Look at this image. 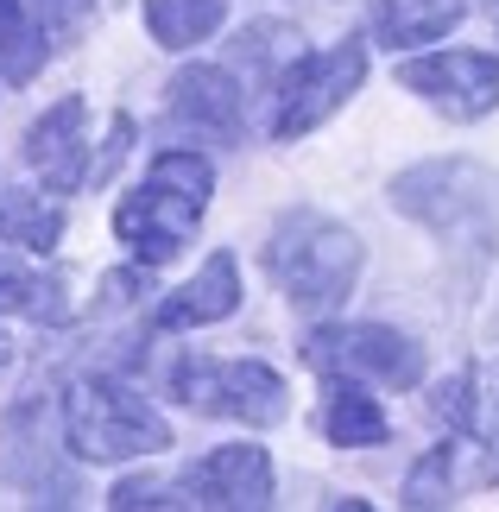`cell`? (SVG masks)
<instances>
[{"instance_id": "6da1fadb", "label": "cell", "mask_w": 499, "mask_h": 512, "mask_svg": "<svg viewBox=\"0 0 499 512\" xmlns=\"http://www.w3.org/2000/svg\"><path fill=\"white\" fill-rule=\"evenodd\" d=\"M209 190H215L209 159H196V152H158L146 184L114 209V234L133 247V260L165 266V260L184 253V241L196 234V222H203Z\"/></svg>"}, {"instance_id": "7a4b0ae2", "label": "cell", "mask_w": 499, "mask_h": 512, "mask_svg": "<svg viewBox=\"0 0 499 512\" xmlns=\"http://www.w3.org/2000/svg\"><path fill=\"white\" fill-rule=\"evenodd\" d=\"M266 266H272L278 291H285L297 310H329V304H342L354 291L361 241H354L342 222H329V215L297 209V215H285V222L272 228Z\"/></svg>"}, {"instance_id": "3957f363", "label": "cell", "mask_w": 499, "mask_h": 512, "mask_svg": "<svg viewBox=\"0 0 499 512\" xmlns=\"http://www.w3.org/2000/svg\"><path fill=\"white\" fill-rule=\"evenodd\" d=\"M64 430H70V449L83 462H127V456L171 449V424L127 380H108V373H89V380L70 386Z\"/></svg>"}, {"instance_id": "277c9868", "label": "cell", "mask_w": 499, "mask_h": 512, "mask_svg": "<svg viewBox=\"0 0 499 512\" xmlns=\"http://www.w3.org/2000/svg\"><path fill=\"white\" fill-rule=\"evenodd\" d=\"M392 203L468 253H481L487 234L499 228V184L468 159H430V165L405 171L392 184Z\"/></svg>"}, {"instance_id": "5b68a950", "label": "cell", "mask_w": 499, "mask_h": 512, "mask_svg": "<svg viewBox=\"0 0 499 512\" xmlns=\"http://www.w3.org/2000/svg\"><path fill=\"white\" fill-rule=\"evenodd\" d=\"M171 386L190 411L209 418H241V424H278L285 418V380L266 361H209V354H184L171 367Z\"/></svg>"}, {"instance_id": "8992f818", "label": "cell", "mask_w": 499, "mask_h": 512, "mask_svg": "<svg viewBox=\"0 0 499 512\" xmlns=\"http://www.w3.org/2000/svg\"><path fill=\"white\" fill-rule=\"evenodd\" d=\"M367 76V45L348 38L323 57H304L297 51L285 70H278V114H272V140H304L316 121H329L335 108L361 89Z\"/></svg>"}, {"instance_id": "52a82bcc", "label": "cell", "mask_w": 499, "mask_h": 512, "mask_svg": "<svg viewBox=\"0 0 499 512\" xmlns=\"http://www.w3.org/2000/svg\"><path fill=\"white\" fill-rule=\"evenodd\" d=\"M304 361L329 380H379V386H417L424 380V354L411 336L379 323H348V329H316L304 342Z\"/></svg>"}, {"instance_id": "ba28073f", "label": "cell", "mask_w": 499, "mask_h": 512, "mask_svg": "<svg viewBox=\"0 0 499 512\" xmlns=\"http://www.w3.org/2000/svg\"><path fill=\"white\" fill-rule=\"evenodd\" d=\"M398 83L436 102L449 121H481L499 102V64L487 51H443V57H411Z\"/></svg>"}, {"instance_id": "9c48e42d", "label": "cell", "mask_w": 499, "mask_h": 512, "mask_svg": "<svg viewBox=\"0 0 499 512\" xmlns=\"http://www.w3.org/2000/svg\"><path fill=\"white\" fill-rule=\"evenodd\" d=\"M89 0H0V70L7 83H32L64 32L83 26Z\"/></svg>"}, {"instance_id": "30bf717a", "label": "cell", "mask_w": 499, "mask_h": 512, "mask_svg": "<svg viewBox=\"0 0 499 512\" xmlns=\"http://www.w3.org/2000/svg\"><path fill=\"white\" fill-rule=\"evenodd\" d=\"M184 500L190 506H272V462L266 449L253 443H228V449H209L203 462L184 475Z\"/></svg>"}, {"instance_id": "8fae6325", "label": "cell", "mask_w": 499, "mask_h": 512, "mask_svg": "<svg viewBox=\"0 0 499 512\" xmlns=\"http://www.w3.org/2000/svg\"><path fill=\"white\" fill-rule=\"evenodd\" d=\"M26 165L51 190H83L89 184V146H83V95H64L51 114H38L26 133Z\"/></svg>"}, {"instance_id": "7c38bea8", "label": "cell", "mask_w": 499, "mask_h": 512, "mask_svg": "<svg viewBox=\"0 0 499 512\" xmlns=\"http://www.w3.org/2000/svg\"><path fill=\"white\" fill-rule=\"evenodd\" d=\"M171 114L177 127L209 133V140H241V83L215 64H190L171 76Z\"/></svg>"}, {"instance_id": "4fadbf2b", "label": "cell", "mask_w": 499, "mask_h": 512, "mask_svg": "<svg viewBox=\"0 0 499 512\" xmlns=\"http://www.w3.org/2000/svg\"><path fill=\"white\" fill-rule=\"evenodd\" d=\"M241 304V266H234V253H209L203 272L171 291L165 304H158V329H203V323H222L228 310Z\"/></svg>"}, {"instance_id": "5bb4252c", "label": "cell", "mask_w": 499, "mask_h": 512, "mask_svg": "<svg viewBox=\"0 0 499 512\" xmlns=\"http://www.w3.org/2000/svg\"><path fill=\"white\" fill-rule=\"evenodd\" d=\"M455 26H462V0H379V38L392 51L436 45Z\"/></svg>"}, {"instance_id": "9a60e30c", "label": "cell", "mask_w": 499, "mask_h": 512, "mask_svg": "<svg viewBox=\"0 0 499 512\" xmlns=\"http://www.w3.org/2000/svg\"><path fill=\"white\" fill-rule=\"evenodd\" d=\"M323 430L342 449H373V443H386L392 424H386V411H379L354 380H335L329 386V405H323Z\"/></svg>"}, {"instance_id": "2e32d148", "label": "cell", "mask_w": 499, "mask_h": 512, "mask_svg": "<svg viewBox=\"0 0 499 512\" xmlns=\"http://www.w3.org/2000/svg\"><path fill=\"white\" fill-rule=\"evenodd\" d=\"M146 26L165 51L203 45V38L222 26V0H146Z\"/></svg>"}, {"instance_id": "e0dca14e", "label": "cell", "mask_w": 499, "mask_h": 512, "mask_svg": "<svg viewBox=\"0 0 499 512\" xmlns=\"http://www.w3.org/2000/svg\"><path fill=\"white\" fill-rule=\"evenodd\" d=\"M0 228H7L19 247L45 253V247H57V234H64V215H57V209H45L38 196H13V209L0 215Z\"/></svg>"}, {"instance_id": "ac0fdd59", "label": "cell", "mask_w": 499, "mask_h": 512, "mask_svg": "<svg viewBox=\"0 0 499 512\" xmlns=\"http://www.w3.org/2000/svg\"><path fill=\"white\" fill-rule=\"evenodd\" d=\"M108 506L133 512V506H184V500H171V487H165V481H121V487L108 494Z\"/></svg>"}, {"instance_id": "d6986e66", "label": "cell", "mask_w": 499, "mask_h": 512, "mask_svg": "<svg viewBox=\"0 0 499 512\" xmlns=\"http://www.w3.org/2000/svg\"><path fill=\"white\" fill-rule=\"evenodd\" d=\"M38 285H45V279H26V272H0V310H13V304H26V310H32Z\"/></svg>"}, {"instance_id": "ffe728a7", "label": "cell", "mask_w": 499, "mask_h": 512, "mask_svg": "<svg viewBox=\"0 0 499 512\" xmlns=\"http://www.w3.org/2000/svg\"><path fill=\"white\" fill-rule=\"evenodd\" d=\"M487 13H493V26H499V0H487Z\"/></svg>"}]
</instances>
